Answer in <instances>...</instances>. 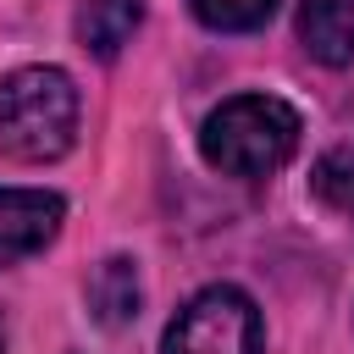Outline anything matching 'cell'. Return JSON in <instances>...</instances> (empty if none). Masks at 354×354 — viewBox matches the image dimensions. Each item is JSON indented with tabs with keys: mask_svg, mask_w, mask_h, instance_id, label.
I'll return each mask as SVG.
<instances>
[{
	"mask_svg": "<svg viewBox=\"0 0 354 354\" xmlns=\"http://www.w3.org/2000/svg\"><path fill=\"white\" fill-rule=\"evenodd\" d=\"M299 44L321 66L354 61V0H299Z\"/></svg>",
	"mask_w": 354,
	"mask_h": 354,
	"instance_id": "obj_5",
	"label": "cell"
},
{
	"mask_svg": "<svg viewBox=\"0 0 354 354\" xmlns=\"http://www.w3.org/2000/svg\"><path fill=\"white\" fill-rule=\"evenodd\" d=\"M77 138V83L61 66H17L0 77V149L17 160H61Z\"/></svg>",
	"mask_w": 354,
	"mask_h": 354,
	"instance_id": "obj_2",
	"label": "cell"
},
{
	"mask_svg": "<svg viewBox=\"0 0 354 354\" xmlns=\"http://www.w3.org/2000/svg\"><path fill=\"white\" fill-rule=\"evenodd\" d=\"M138 304H144V288H138V266L127 254H111L94 266L88 277V310L100 326H127L138 321Z\"/></svg>",
	"mask_w": 354,
	"mask_h": 354,
	"instance_id": "obj_6",
	"label": "cell"
},
{
	"mask_svg": "<svg viewBox=\"0 0 354 354\" xmlns=\"http://www.w3.org/2000/svg\"><path fill=\"white\" fill-rule=\"evenodd\" d=\"M299 111L277 94H232L221 100L205 127H199V155L205 166L227 171V177H271L293 160L299 149Z\"/></svg>",
	"mask_w": 354,
	"mask_h": 354,
	"instance_id": "obj_1",
	"label": "cell"
},
{
	"mask_svg": "<svg viewBox=\"0 0 354 354\" xmlns=\"http://www.w3.org/2000/svg\"><path fill=\"white\" fill-rule=\"evenodd\" d=\"M310 188H315L332 210L354 216V144H343V149L321 155V160H315V171H310Z\"/></svg>",
	"mask_w": 354,
	"mask_h": 354,
	"instance_id": "obj_9",
	"label": "cell"
},
{
	"mask_svg": "<svg viewBox=\"0 0 354 354\" xmlns=\"http://www.w3.org/2000/svg\"><path fill=\"white\" fill-rule=\"evenodd\" d=\"M0 348H6V321H0Z\"/></svg>",
	"mask_w": 354,
	"mask_h": 354,
	"instance_id": "obj_10",
	"label": "cell"
},
{
	"mask_svg": "<svg viewBox=\"0 0 354 354\" xmlns=\"http://www.w3.org/2000/svg\"><path fill=\"white\" fill-rule=\"evenodd\" d=\"M160 354H260V310L243 288H199L166 326Z\"/></svg>",
	"mask_w": 354,
	"mask_h": 354,
	"instance_id": "obj_3",
	"label": "cell"
},
{
	"mask_svg": "<svg viewBox=\"0 0 354 354\" xmlns=\"http://www.w3.org/2000/svg\"><path fill=\"white\" fill-rule=\"evenodd\" d=\"M144 22V0H83L77 11V39L83 50H94L100 61H111Z\"/></svg>",
	"mask_w": 354,
	"mask_h": 354,
	"instance_id": "obj_7",
	"label": "cell"
},
{
	"mask_svg": "<svg viewBox=\"0 0 354 354\" xmlns=\"http://www.w3.org/2000/svg\"><path fill=\"white\" fill-rule=\"evenodd\" d=\"M188 6H194V17H199L205 28H216V33H254V28H266L271 11H277V0H188Z\"/></svg>",
	"mask_w": 354,
	"mask_h": 354,
	"instance_id": "obj_8",
	"label": "cell"
},
{
	"mask_svg": "<svg viewBox=\"0 0 354 354\" xmlns=\"http://www.w3.org/2000/svg\"><path fill=\"white\" fill-rule=\"evenodd\" d=\"M66 199L50 188H0V266H17L55 243Z\"/></svg>",
	"mask_w": 354,
	"mask_h": 354,
	"instance_id": "obj_4",
	"label": "cell"
}]
</instances>
